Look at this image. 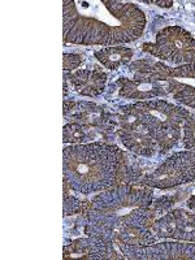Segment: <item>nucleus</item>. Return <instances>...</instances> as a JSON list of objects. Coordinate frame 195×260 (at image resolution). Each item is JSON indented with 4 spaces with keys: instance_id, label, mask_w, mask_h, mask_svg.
Here are the masks:
<instances>
[{
    "instance_id": "39448f33",
    "label": "nucleus",
    "mask_w": 195,
    "mask_h": 260,
    "mask_svg": "<svg viewBox=\"0 0 195 260\" xmlns=\"http://www.w3.org/2000/svg\"><path fill=\"white\" fill-rule=\"evenodd\" d=\"M124 108L145 124L152 132L154 138L156 134L169 127H182L183 122L190 116L186 110L164 101L137 102L124 106Z\"/></svg>"
},
{
    "instance_id": "ddd939ff",
    "label": "nucleus",
    "mask_w": 195,
    "mask_h": 260,
    "mask_svg": "<svg viewBox=\"0 0 195 260\" xmlns=\"http://www.w3.org/2000/svg\"><path fill=\"white\" fill-rule=\"evenodd\" d=\"M118 86V94L120 96L126 99H152L156 96H164L167 95L166 85L160 82H152L146 80H127V78H120L116 82Z\"/></svg>"
},
{
    "instance_id": "9d476101",
    "label": "nucleus",
    "mask_w": 195,
    "mask_h": 260,
    "mask_svg": "<svg viewBox=\"0 0 195 260\" xmlns=\"http://www.w3.org/2000/svg\"><path fill=\"white\" fill-rule=\"evenodd\" d=\"M62 254H64L65 260L124 259V256L115 250V243L99 238V237H89V238H80V240L73 241L69 245L64 246Z\"/></svg>"
},
{
    "instance_id": "0eeeda50",
    "label": "nucleus",
    "mask_w": 195,
    "mask_h": 260,
    "mask_svg": "<svg viewBox=\"0 0 195 260\" xmlns=\"http://www.w3.org/2000/svg\"><path fill=\"white\" fill-rule=\"evenodd\" d=\"M120 110H121L118 117L120 130H117V134L121 142L127 150L134 154L141 156H152L157 148L152 132L139 121L133 113L125 110L124 107H121Z\"/></svg>"
},
{
    "instance_id": "1a4fd4ad",
    "label": "nucleus",
    "mask_w": 195,
    "mask_h": 260,
    "mask_svg": "<svg viewBox=\"0 0 195 260\" xmlns=\"http://www.w3.org/2000/svg\"><path fill=\"white\" fill-rule=\"evenodd\" d=\"M151 229L161 238L195 243V212L190 213L185 210L172 211L159 220H155Z\"/></svg>"
},
{
    "instance_id": "dca6fc26",
    "label": "nucleus",
    "mask_w": 195,
    "mask_h": 260,
    "mask_svg": "<svg viewBox=\"0 0 195 260\" xmlns=\"http://www.w3.org/2000/svg\"><path fill=\"white\" fill-rule=\"evenodd\" d=\"M156 237L152 234V229L142 226H124L116 233L115 243H124L130 246L154 245Z\"/></svg>"
},
{
    "instance_id": "a211bd4d",
    "label": "nucleus",
    "mask_w": 195,
    "mask_h": 260,
    "mask_svg": "<svg viewBox=\"0 0 195 260\" xmlns=\"http://www.w3.org/2000/svg\"><path fill=\"white\" fill-rule=\"evenodd\" d=\"M89 126L87 125L77 124V122H71L64 126V142L65 143H76L80 145L87 141L90 134L87 133Z\"/></svg>"
},
{
    "instance_id": "f3484780",
    "label": "nucleus",
    "mask_w": 195,
    "mask_h": 260,
    "mask_svg": "<svg viewBox=\"0 0 195 260\" xmlns=\"http://www.w3.org/2000/svg\"><path fill=\"white\" fill-rule=\"evenodd\" d=\"M95 57L104 65L106 68L115 71L120 68L121 65L127 64L133 59V50L121 46H115V47H107L101 51L95 52Z\"/></svg>"
},
{
    "instance_id": "f8f14e48",
    "label": "nucleus",
    "mask_w": 195,
    "mask_h": 260,
    "mask_svg": "<svg viewBox=\"0 0 195 260\" xmlns=\"http://www.w3.org/2000/svg\"><path fill=\"white\" fill-rule=\"evenodd\" d=\"M64 116L73 120L77 124L87 125V126H104L111 120V115L103 107L96 106L87 102H64Z\"/></svg>"
},
{
    "instance_id": "412c9836",
    "label": "nucleus",
    "mask_w": 195,
    "mask_h": 260,
    "mask_svg": "<svg viewBox=\"0 0 195 260\" xmlns=\"http://www.w3.org/2000/svg\"><path fill=\"white\" fill-rule=\"evenodd\" d=\"M83 61L82 56L77 53H64V72L73 71L78 68Z\"/></svg>"
},
{
    "instance_id": "7ed1b4c3",
    "label": "nucleus",
    "mask_w": 195,
    "mask_h": 260,
    "mask_svg": "<svg viewBox=\"0 0 195 260\" xmlns=\"http://www.w3.org/2000/svg\"><path fill=\"white\" fill-rule=\"evenodd\" d=\"M62 167L64 181L81 194L118 186L127 173L124 152L115 145L104 142L65 147Z\"/></svg>"
},
{
    "instance_id": "2eb2a0df",
    "label": "nucleus",
    "mask_w": 195,
    "mask_h": 260,
    "mask_svg": "<svg viewBox=\"0 0 195 260\" xmlns=\"http://www.w3.org/2000/svg\"><path fill=\"white\" fill-rule=\"evenodd\" d=\"M171 67L152 60H138L130 65V71L134 73V80H146L152 82L166 83L171 73Z\"/></svg>"
},
{
    "instance_id": "9b49d317",
    "label": "nucleus",
    "mask_w": 195,
    "mask_h": 260,
    "mask_svg": "<svg viewBox=\"0 0 195 260\" xmlns=\"http://www.w3.org/2000/svg\"><path fill=\"white\" fill-rule=\"evenodd\" d=\"M166 89L178 102L195 110V62L172 68Z\"/></svg>"
},
{
    "instance_id": "4468645a",
    "label": "nucleus",
    "mask_w": 195,
    "mask_h": 260,
    "mask_svg": "<svg viewBox=\"0 0 195 260\" xmlns=\"http://www.w3.org/2000/svg\"><path fill=\"white\" fill-rule=\"evenodd\" d=\"M69 80L80 94L85 96H98L106 89L107 76L101 69H81L73 74H69Z\"/></svg>"
},
{
    "instance_id": "20e7f679",
    "label": "nucleus",
    "mask_w": 195,
    "mask_h": 260,
    "mask_svg": "<svg viewBox=\"0 0 195 260\" xmlns=\"http://www.w3.org/2000/svg\"><path fill=\"white\" fill-rule=\"evenodd\" d=\"M143 50L152 56L173 64L195 62V38L180 26H169L156 34L155 43H145Z\"/></svg>"
},
{
    "instance_id": "4be33fe9",
    "label": "nucleus",
    "mask_w": 195,
    "mask_h": 260,
    "mask_svg": "<svg viewBox=\"0 0 195 260\" xmlns=\"http://www.w3.org/2000/svg\"><path fill=\"white\" fill-rule=\"evenodd\" d=\"M150 3H155L160 7H166V8H169V7L173 6V2H171V0L169 2H150Z\"/></svg>"
},
{
    "instance_id": "6e6552de",
    "label": "nucleus",
    "mask_w": 195,
    "mask_h": 260,
    "mask_svg": "<svg viewBox=\"0 0 195 260\" xmlns=\"http://www.w3.org/2000/svg\"><path fill=\"white\" fill-rule=\"evenodd\" d=\"M124 259L133 260H195V245L167 242L150 246L117 243Z\"/></svg>"
},
{
    "instance_id": "f03ea898",
    "label": "nucleus",
    "mask_w": 195,
    "mask_h": 260,
    "mask_svg": "<svg viewBox=\"0 0 195 260\" xmlns=\"http://www.w3.org/2000/svg\"><path fill=\"white\" fill-rule=\"evenodd\" d=\"M150 190L133 185H118L95 197L87 210L85 233L115 243V236L124 226L151 229L157 213Z\"/></svg>"
},
{
    "instance_id": "6ab92c4d",
    "label": "nucleus",
    "mask_w": 195,
    "mask_h": 260,
    "mask_svg": "<svg viewBox=\"0 0 195 260\" xmlns=\"http://www.w3.org/2000/svg\"><path fill=\"white\" fill-rule=\"evenodd\" d=\"M90 207V203H83L76 197H72L64 191V216L74 213H86Z\"/></svg>"
},
{
    "instance_id": "5701e85b",
    "label": "nucleus",
    "mask_w": 195,
    "mask_h": 260,
    "mask_svg": "<svg viewBox=\"0 0 195 260\" xmlns=\"http://www.w3.org/2000/svg\"><path fill=\"white\" fill-rule=\"evenodd\" d=\"M187 207H189L192 212H195V195H192L191 198L187 201Z\"/></svg>"
},
{
    "instance_id": "aec40b11",
    "label": "nucleus",
    "mask_w": 195,
    "mask_h": 260,
    "mask_svg": "<svg viewBox=\"0 0 195 260\" xmlns=\"http://www.w3.org/2000/svg\"><path fill=\"white\" fill-rule=\"evenodd\" d=\"M183 146L186 150L195 148V115H190L183 122Z\"/></svg>"
},
{
    "instance_id": "f257e3e1",
    "label": "nucleus",
    "mask_w": 195,
    "mask_h": 260,
    "mask_svg": "<svg viewBox=\"0 0 195 260\" xmlns=\"http://www.w3.org/2000/svg\"><path fill=\"white\" fill-rule=\"evenodd\" d=\"M64 42L112 46L142 36L146 16L137 4L116 0H65Z\"/></svg>"
},
{
    "instance_id": "423d86ee",
    "label": "nucleus",
    "mask_w": 195,
    "mask_h": 260,
    "mask_svg": "<svg viewBox=\"0 0 195 260\" xmlns=\"http://www.w3.org/2000/svg\"><path fill=\"white\" fill-rule=\"evenodd\" d=\"M195 180V148L177 152L150 175L141 185L155 189H171Z\"/></svg>"
}]
</instances>
